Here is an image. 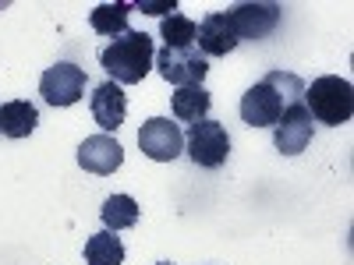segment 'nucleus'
Segmentation results:
<instances>
[{"instance_id":"f257e3e1","label":"nucleus","mask_w":354,"mask_h":265,"mask_svg":"<svg viewBox=\"0 0 354 265\" xmlns=\"http://www.w3.org/2000/svg\"><path fill=\"white\" fill-rule=\"evenodd\" d=\"M305 96V81L290 71H270L262 81H255L248 92L241 96V121L248 128H273L283 110L301 103Z\"/></svg>"},{"instance_id":"f03ea898","label":"nucleus","mask_w":354,"mask_h":265,"mask_svg":"<svg viewBox=\"0 0 354 265\" xmlns=\"http://www.w3.org/2000/svg\"><path fill=\"white\" fill-rule=\"evenodd\" d=\"M156 61V50H153V36L149 32H128L113 36L103 50H100V64L103 71L117 81V85H138L145 75H149Z\"/></svg>"},{"instance_id":"7ed1b4c3","label":"nucleus","mask_w":354,"mask_h":265,"mask_svg":"<svg viewBox=\"0 0 354 265\" xmlns=\"http://www.w3.org/2000/svg\"><path fill=\"white\" fill-rule=\"evenodd\" d=\"M305 110L312 113L315 124H326V128H340L351 121L354 113V88L347 78L337 75H322L305 88Z\"/></svg>"},{"instance_id":"20e7f679","label":"nucleus","mask_w":354,"mask_h":265,"mask_svg":"<svg viewBox=\"0 0 354 265\" xmlns=\"http://www.w3.org/2000/svg\"><path fill=\"white\" fill-rule=\"evenodd\" d=\"M185 153L195 166H205V170H216L227 163L230 156V135L220 121H198V124H188V135H185Z\"/></svg>"},{"instance_id":"39448f33","label":"nucleus","mask_w":354,"mask_h":265,"mask_svg":"<svg viewBox=\"0 0 354 265\" xmlns=\"http://www.w3.org/2000/svg\"><path fill=\"white\" fill-rule=\"evenodd\" d=\"M280 14H283V8L277 4V0H259V4H234V8L227 11L230 28H234V36H238V43H241V39H252V43L266 39V36H270L273 28L280 25Z\"/></svg>"},{"instance_id":"423d86ee","label":"nucleus","mask_w":354,"mask_h":265,"mask_svg":"<svg viewBox=\"0 0 354 265\" xmlns=\"http://www.w3.org/2000/svg\"><path fill=\"white\" fill-rule=\"evenodd\" d=\"M153 68L160 71L163 81H170V85L181 88V85H202L205 71H209V61H205L195 46H185V50L163 46V50L156 53Z\"/></svg>"},{"instance_id":"0eeeda50","label":"nucleus","mask_w":354,"mask_h":265,"mask_svg":"<svg viewBox=\"0 0 354 265\" xmlns=\"http://www.w3.org/2000/svg\"><path fill=\"white\" fill-rule=\"evenodd\" d=\"M138 149L153 163H174L185 153V135L170 117H149L138 131Z\"/></svg>"},{"instance_id":"6e6552de","label":"nucleus","mask_w":354,"mask_h":265,"mask_svg":"<svg viewBox=\"0 0 354 265\" xmlns=\"http://www.w3.org/2000/svg\"><path fill=\"white\" fill-rule=\"evenodd\" d=\"M39 96L50 106H75L85 96V71L78 64H68V61L46 68L39 78Z\"/></svg>"},{"instance_id":"1a4fd4ad","label":"nucleus","mask_w":354,"mask_h":265,"mask_svg":"<svg viewBox=\"0 0 354 265\" xmlns=\"http://www.w3.org/2000/svg\"><path fill=\"white\" fill-rule=\"evenodd\" d=\"M312 113L305 110V103H294L283 110V117L273 124V145H277V153L283 156H298L308 149V141H312Z\"/></svg>"},{"instance_id":"9d476101","label":"nucleus","mask_w":354,"mask_h":265,"mask_svg":"<svg viewBox=\"0 0 354 265\" xmlns=\"http://www.w3.org/2000/svg\"><path fill=\"white\" fill-rule=\"evenodd\" d=\"M121 163H124V149L110 135H93L78 145V166L96 177H110L113 170H121Z\"/></svg>"},{"instance_id":"9b49d317","label":"nucleus","mask_w":354,"mask_h":265,"mask_svg":"<svg viewBox=\"0 0 354 265\" xmlns=\"http://www.w3.org/2000/svg\"><path fill=\"white\" fill-rule=\"evenodd\" d=\"M195 50L209 61V57H227L238 50V36H234V28H230V18L227 11H213V14H205L198 21V32H195Z\"/></svg>"},{"instance_id":"f8f14e48","label":"nucleus","mask_w":354,"mask_h":265,"mask_svg":"<svg viewBox=\"0 0 354 265\" xmlns=\"http://www.w3.org/2000/svg\"><path fill=\"white\" fill-rule=\"evenodd\" d=\"M88 110H93V121L103 128V135L117 131L124 124V113H128V96L117 81H103L93 88V99H88Z\"/></svg>"},{"instance_id":"ddd939ff","label":"nucleus","mask_w":354,"mask_h":265,"mask_svg":"<svg viewBox=\"0 0 354 265\" xmlns=\"http://www.w3.org/2000/svg\"><path fill=\"white\" fill-rule=\"evenodd\" d=\"M209 106H213V96H209V88H205V85H181V88H174V96H170L174 117H177V121H188V124L205 121Z\"/></svg>"},{"instance_id":"4468645a","label":"nucleus","mask_w":354,"mask_h":265,"mask_svg":"<svg viewBox=\"0 0 354 265\" xmlns=\"http://www.w3.org/2000/svg\"><path fill=\"white\" fill-rule=\"evenodd\" d=\"M39 124V110L28 99H11L0 106V135L8 138H28Z\"/></svg>"},{"instance_id":"2eb2a0df","label":"nucleus","mask_w":354,"mask_h":265,"mask_svg":"<svg viewBox=\"0 0 354 265\" xmlns=\"http://www.w3.org/2000/svg\"><path fill=\"white\" fill-rule=\"evenodd\" d=\"M128 18H131V4H124V0H117V4H100L88 11V25H93L96 36H121L128 32Z\"/></svg>"},{"instance_id":"dca6fc26","label":"nucleus","mask_w":354,"mask_h":265,"mask_svg":"<svg viewBox=\"0 0 354 265\" xmlns=\"http://www.w3.org/2000/svg\"><path fill=\"white\" fill-rule=\"evenodd\" d=\"M138 213L142 209H138V202L131 195H110L103 202V209H100V219H103V226L110 233H121V230H128V226L138 223Z\"/></svg>"},{"instance_id":"f3484780","label":"nucleus","mask_w":354,"mask_h":265,"mask_svg":"<svg viewBox=\"0 0 354 265\" xmlns=\"http://www.w3.org/2000/svg\"><path fill=\"white\" fill-rule=\"evenodd\" d=\"M85 265H124V244L117 233L100 230L85 241Z\"/></svg>"},{"instance_id":"a211bd4d","label":"nucleus","mask_w":354,"mask_h":265,"mask_svg":"<svg viewBox=\"0 0 354 265\" xmlns=\"http://www.w3.org/2000/svg\"><path fill=\"white\" fill-rule=\"evenodd\" d=\"M195 32H198V25L188 18V14H167L163 21H160V36H163V43L167 46H174V50H185V46H195Z\"/></svg>"},{"instance_id":"6ab92c4d","label":"nucleus","mask_w":354,"mask_h":265,"mask_svg":"<svg viewBox=\"0 0 354 265\" xmlns=\"http://www.w3.org/2000/svg\"><path fill=\"white\" fill-rule=\"evenodd\" d=\"M131 11H142V14H163V11H177L174 0H163V4H149V0H138V4H131Z\"/></svg>"},{"instance_id":"aec40b11","label":"nucleus","mask_w":354,"mask_h":265,"mask_svg":"<svg viewBox=\"0 0 354 265\" xmlns=\"http://www.w3.org/2000/svg\"><path fill=\"white\" fill-rule=\"evenodd\" d=\"M160 265H170V262H160Z\"/></svg>"}]
</instances>
